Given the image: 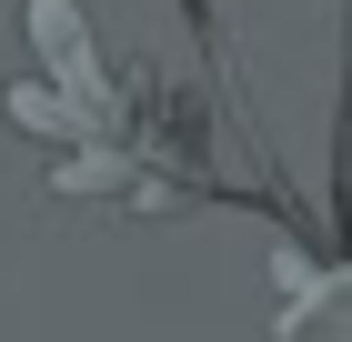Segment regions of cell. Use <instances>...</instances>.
I'll list each match as a JSON object with an SVG mask.
<instances>
[]
</instances>
